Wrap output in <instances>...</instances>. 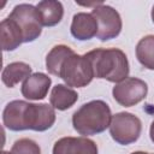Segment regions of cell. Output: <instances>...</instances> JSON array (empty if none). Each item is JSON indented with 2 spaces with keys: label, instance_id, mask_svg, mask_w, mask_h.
Wrapping results in <instances>:
<instances>
[{
  "label": "cell",
  "instance_id": "cell-1",
  "mask_svg": "<svg viewBox=\"0 0 154 154\" xmlns=\"http://www.w3.org/2000/svg\"><path fill=\"white\" fill-rule=\"evenodd\" d=\"M55 109L48 103H30L24 100L8 102L2 111V124L11 131H46L55 123Z\"/></svg>",
  "mask_w": 154,
  "mask_h": 154
},
{
  "label": "cell",
  "instance_id": "cell-2",
  "mask_svg": "<svg viewBox=\"0 0 154 154\" xmlns=\"http://www.w3.org/2000/svg\"><path fill=\"white\" fill-rule=\"evenodd\" d=\"M91 63L94 77L120 83L129 77L130 66L126 54L119 48H96L85 53Z\"/></svg>",
  "mask_w": 154,
  "mask_h": 154
},
{
  "label": "cell",
  "instance_id": "cell-3",
  "mask_svg": "<svg viewBox=\"0 0 154 154\" xmlns=\"http://www.w3.org/2000/svg\"><path fill=\"white\" fill-rule=\"evenodd\" d=\"M111 120V108L102 100H93L83 103L72 114L73 129L84 137L103 132L109 128Z\"/></svg>",
  "mask_w": 154,
  "mask_h": 154
},
{
  "label": "cell",
  "instance_id": "cell-4",
  "mask_svg": "<svg viewBox=\"0 0 154 154\" xmlns=\"http://www.w3.org/2000/svg\"><path fill=\"white\" fill-rule=\"evenodd\" d=\"M59 78L70 88L87 87L94 77V70L90 60L85 54L79 55L73 53L69 55L61 64L59 70Z\"/></svg>",
  "mask_w": 154,
  "mask_h": 154
},
{
  "label": "cell",
  "instance_id": "cell-5",
  "mask_svg": "<svg viewBox=\"0 0 154 154\" xmlns=\"http://www.w3.org/2000/svg\"><path fill=\"white\" fill-rule=\"evenodd\" d=\"M142 132V122L130 112H119L112 116L109 124L111 137L122 146L136 142Z\"/></svg>",
  "mask_w": 154,
  "mask_h": 154
},
{
  "label": "cell",
  "instance_id": "cell-6",
  "mask_svg": "<svg viewBox=\"0 0 154 154\" xmlns=\"http://www.w3.org/2000/svg\"><path fill=\"white\" fill-rule=\"evenodd\" d=\"M8 17L12 18L20 28L24 36V43L32 42L41 35L43 25L36 6L30 4L16 5Z\"/></svg>",
  "mask_w": 154,
  "mask_h": 154
},
{
  "label": "cell",
  "instance_id": "cell-7",
  "mask_svg": "<svg viewBox=\"0 0 154 154\" xmlns=\"http://www.w3.org/2000/svg\"><path fill=\"white\" fill-rule=\"evenodd\" d=\"M91 14L97 22V35L100 41H108L116 38L123 28L120 14L112 6L100 4L91 10Z\"/></svg>",
  "mask_w": 154,
  "mask_h": 154
},
{
  "label": "cell",
  "instance_id": "cell-8",
  "mask_svg": "<svg viewBox=\"0 0 154 154\" xmlns=\"http://www.w3.org/2000/svg\"><path fill=\"white\" fill-rule=\"evenodd\" d=\"M147 83L136 77H128L123 82L117 83L112 89L113 99L124 107H131L140 103L147 97Z\"/></svg>",
  "mask_w": 154,
  "mask_h": 154
},
{
  "label": "cell",
  "instance_id": "cell-9",
  "mask_svg": "<svg viewBox=\"0 0 154 154\" xmlns=\"http://www.w3.org/2000/svg\"><path fill=\"white\" fill-rule=\"evenodd\" d=\"M53 154H97L96 143L88 137H63L53 146Z\"/></svg>",
  "mask_w": 154,
  "mask_h": 154
},
{
  "label": "cell",
  "instance_id": "cell-10",
  "mask_svg": "<svg viewBox=\"0 0 154 154\" xmlns=\"http://www.w3.org/2000/svg\"><path fill=\"white\" fill-rule=\"evenodd\" d=\"M52 79L43 72L31 73L22 84L20 93L28 100H43L51 88Z\"/></svg>",
  "mask_w": 154,
  "mask_h": 154
},
{
  "label": "cell",
  "instance_id": "cell-11",
  "mask_svg": "<svg viewBox=\"0 0 154 154\" xmlns=\"http://www.w3.org/2000/svg\"><path fill=\"white\" fill-rule=\"evenodd\" d=\"M70 31L76 40L88 41L97 35V22L91 13L78 12L72 18Z\"/></svg>",
  "mask_w": 154,
  "mask_h": 154
},
{
  "label": "cell",
  "instance_id": "cell-12",
  "mask_svg": "<svg viewBox=\"0 0 154 154\" xmlns=\"http://www.w3.org/2000/svg\"><path fill=\"white\" fill-rule=\"evenodd\" d=\"M0 32H1V48L4 52L14 51L22 43H24V36L20 28L10 17L1 20Z\"/></svg>",
  "mask_w": 154,
  "mask_h": 154
},
{
  "label": "cell",
  "instance_id": "cell-13",
  "mask_svg": "<svg viewBox=\"0 0 154 154\" xmlns=\"http://www.w3.org/2000/svg\"><path fill=\"white\" fill-rule=\"evenodd\" d=\"M78 100V94L66 84H57L52 88L49 103L54 109L66 111L71 108Z\"/></svg>",
  "mask_w": 154,
  "mask_h": 154
},
{
  "label": "cell",
  "instance_id": "cell-14",
  "mask_svg": "<svg viewBox=\"0 0 154 154\" xmlns=\"http://www.w3.org/2000/svg\"><path fill=\"white\" fill-rule=\"evenodd\" d=\"M31 75V66L23 61H14L6 65L1 72V81L7 88L16 87Z\"/></svg>",
  "mask_w": 154,
  "mask_h": 154
},
{
  "label": "cell",
  "instance_id": "cell-15",
  "mask_svg": "<svg viewBox=\"0 0 154 154\" xmlns=\"http://www.w3.org/2000/svg\"><path fill=\"white\" fill-rule=\"evenodd\" d=\"M36 7L40 12L43 26H54L59 24L64 17V7L60 1L43 0L40 1Z\"/></svg>",
  "mask_w": 154,
  "mask_h": 154
},
{
  "label": "cell",
  "instance_id": "cell-16",
  "mask_svg": "<svg viewBox=\"0 0 154 154\" xmlns=\"http://www.w3.org/2000/svg\"><path fill=\"white\" fill-rule=\"evenodd\" d=\"M73 49L65 45L54 46L46 57V69L53 76H59V70L63 61L71 54H73Z\"/></svg>",
  "mask_w": 154,
  "mask_h": 154
},
{
  "label": "cell",
  "instance_id": "cell-17",
  "mask_svg": "<svg viewBox=\"0 0 154 154\" xmlns=\"http://www.w3.org/2000/svg\"><path fill=\"white\" fill-rule=\"evenodd\" d=\"M136 58L143 67L154 70V35H147L137 42Z\"/></svg>",
  "mask_w": 154,
  "mask_h": 154
},
{
  "label": "cell",
  "instance_id": "cell-18",
  "mask_svg": "<svg viewBox=\"0 0 154 154\" xmlns=\"http://www.w3.org/2000/svg\"><path fill=\"white\" fill-rule=\"evenodd\" d=\"M12 154H41L40 146L30 138L17 140L11 148Z\"/></svg>",
  "mask_w": 154,
  "mask_h": 154
},
{
  "label": "cell",
  "instance_id": "cell-19",
  "mask_svg": "<svg viewBox=\"0 0 154 154\" xmlns=\"http://www.w3.org/2000/svg\"><path fill=\"white\" fill-rule=\"evenodd\" d=\"M149 136H150V140H152V141H153V143H154V120H153V122H152V124H150Z\"/></svg>",
  "mask_w": 154,
  "mask_h": 154
},
{
  "label": "cell",
  "instance_id": "cell-20",
  "mask_svg": "<svg viewBox=\"0 0 154 154\" xmlns=\"http://www.w3.org/2000/svg\"><path fill=\"white\" fill-rule=\"evenodd\" d=\"M131 154H152V153H147V152H142V150H137V152H132ZM154 154V153H153Z\"/></svg>",
  "mask_w": 154,
  "mask_h": 154
},
{
  "label": "cell",
  "instance_id": "cell-21",
  "mask_svg": "<svg viewBox=\"0 0 154 154\" xmlns=\"http://www.w3.org/2000/svg\"><path fill=\"white\" fill-rule=\"evenodd\" d=\"M150 16H152V22L154 23V5H153V8H152V13H150Z\"/></svg>",
  "mask_w": 154,
  "mask_h": 154
},
{
  "label": "cell",
  "instance_id": "cell-22",
  "mask_svg": "<svg viewBox=\"0 0 154 154\" xmlns=\"http://www.w3.org/2000/svg\"><path fill=\"white\" fill-rule=\"evenodd\" d=\"M1 154H12V153H11V152H6V150H2Z\"/></svg>",
  "mask_w": 154,
  "mask_h": 154
}]
</instances>
